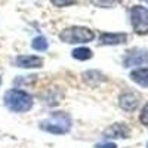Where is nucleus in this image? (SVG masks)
Wrapping results in <instances>:
<instances>
[{"mask_svg":"<svg viewBox=\"0 0 148 148\" xmlns=\"http://www.w3.org/2000/svg\"><path fill=\"white\" fill-rule=\"evenodd\" d=\"M3 102L14 113H27L34 105L33 96L21 89H9L3 96Z\"/></svg>","mask_w":148,"mask_h":148,"instance_id":"nucleus-1","label":"nucleus"},{"mask_svg":"<svg viewBox=\"0 0 148 148\" xmlns=\"http://www.w3.org/2000/svg\"><path fill=\"white\" fill-rule=\"evenodd\" d=\"M71 126H73L71 117L67 113H62V111H53L47 119L40 121V129L53 135H65L70 132Z\"/></svg>","mask_w":148,"mask_h":148,"instance_id":"nucleus-2","label":"nucleus"},{"mask_svg":"<svg viewBox=\"0 0 148 148\" xmlns=\"http://www.w3.org/2000/svg\"><path fill=\"white\" fill-rule=\"evenodd\" d=\"M95 39V33L88 27L73 25L64 28L59 33V40L67 45H80V43H89Z\"/></svg>","mask_w":148,"mask_h":148,"instance_id":"nucleus-3","label":"nucleus"},{"mask_svg":"<svg viewBox=\"0 0 148 148\" xmlns=\"http://www.w3.org/2000/svg\"><path fill=\"white\" fill-rule=\"evenodd\" d=\"M130 22L136 34H148V9L145 6H133L130 9Z\"/></svg>","mask_w":148,"mask_h":148,"instance_id":"nucleus-4","label":"nucleus"},{"mask_svg":"<svg viewBox=\"0 0 148 148\" xmlns=\"http://www.w3.org/2000/svg\"><path fill=\"white\" fill-rule=\"evenodd\" d=\"M104 138L105 139H120V138H129L130 129L125 123H114L113 126H110L104 130Z\"/></svg>","mask_w":148,"mask_h":148,"instance_id":"nucleus-5","label":"nucleus"},{"mask_svg":"<svg viewBox=\"0 0 148 148\" xmlns=\"http://www.w3.org/2000/svg\"><path fill=\"white\" fill-rule=\"evenodd\" d=\"M15 67L19 68H42L43 67V58L36 55H18L14 59Z\"/></svg>","mask_w":148,"mask_h":148,"instance_id":"nucleus-6","label":"nucleus"},{"mask_svg":"<svg viewBox=\"0 0 148 148\" xmlns=\"http://www.w3.org/2000/svg\"><path fill=\"white\" fill-rule=\"evenodd\" d=\"M119 105H120L121 110H125V111H135L138 108V105H139V96L132 93V92H126V93L120 95Z\"/></svg>","mask_w":148,"mask_h":148,"instance_id":"nucleus-7","label":"nucleus"},{"mask_svg":"<svg viewBox=\"0 0 148 148\" xmlns=\"http://www.w3.org/2000/svg\"><path fill=\"white\" fill-rule=\"evenodd\" d=\"M127 40V34L126 33H102L99 36V42L101 45H121L126 43Z\"/></svg>","mask_w":148,"mask_h":148,"instance_id":"nucleus-8","label":"nucleus"},{"mask_svg":"<svg viewBox=\"0 0 148 148\" xmlns=\"http://www.w3.org/2000/svg\"><path fill=\"white\" fill-rule=\"evenodd\" d=\"M148 62V52L145 51H133L129 52V55L125 59V67L130 65H142Z\"/></svg>","mask_w":148,"mask_h":148,"instance_id":"nucleus-9","label":"nucleus"},{"mask_svg":"<svg viewBox=\"0 0 148 148\" xmlns=\"http://www.w3.org/2000/svg\"><path fill=\"white\" fill-rule=\"evenodd\" d=\"M130 80L142 88H148V68H136L130 73Z\"/></svg>","mask_w":148,"mask_h":148,"instance_id":"nucleus-10","label":"nucleus"},{"mask_svg":"<svg viewBox=\"0 0 148 148\" xmlns=\"http://www.w3.org/2000/svg\"><path fill=\"white\" fill-rule=\"evenodd\" d=\"M83 80L88 83L89 86H98L99 83H102L105 80V77L102 76V74L99 71H95V70H89L83 73Z\"/></svg>","mask_w":148,"mask_h":148,"instance_id":"nucleus-11","label":"nucleus"},{"mask_svg":"<svg viewBox=\"0 0 148 148\" xmlns=\"http://www.w3.org/2000/svg\"><path fill=\"white\" fill-rule=\"evenodd\" d=\"M71 56L74 59H79V61H88L93 56V53L89 47H77L71 52Z\"/></svg>","mask_w":148,"mask_h":148,"instance_id":"nucleus-12","label":"nucleus"},{"mask_svg":"<svg viewBox=\"0 0 148 148\" xmlns=\"http://www.w3.org/2000/svg\"><path fill=\"white\" fill-rule=\"evenodd\" d=\"M47 46H49V42L46 40V37H43V36L34 37L33 42H31V47L34 49V51H37V52H45L47 49Z\"/></svg>","mask_w":148,"mask_h":148,"instance_id":"nucleus-13","label":"nucleus"},{"mask_svg":"<svg viewBox=\"0 0 148 148\" xmlns=\"http://www.w3.org/2000/svg\"><path fill=\"white\" fill-rule=\"evenodd\" d=\"M51 3L56 8H67L71 5H76L77 0H51Z\"/></svg>","mask_w":148,"mask_h":148,"instance_id":"nucleus-14","label":"nucleus"},{"mask_svg":"<svg viewBox=\"0 0 148 148\" xmlns=\"http://www.w3.org/2000/svg\"><path fill=\"white\" fill-rule=\"evenodd\" d=\"M90 2L96 6H101V8H110V6H113L117 0H90Z\"/></svg>","mask_w":148,"mask_h":148,"instance_id":"nucleus-15","label":"nucleus"},{"mask_svg":"<svg viewBox=\"0 0 148 148\" xmlns=\"http://www.w3.org/2000/svg\"><path fill=\"white\" fill-rule=\"evenodd\" d=\"M139 120H141L142 125L148 126V104L142 108V111H141V116H139Z\"/></svg>","mask_w":148,"mask_h":148,"instance_id":"nucleus-16","label":"nucleus"},{"mask_svg":"<svg viewBox=\"0 0 148 148\" xmlns=\"http://www.w3.org/2000/svg\"><path fill=\"white\" fill-rule=\"evenodd\" d=\"M95 148H117V145L113 142H107V144H98L95 145Z\"/></svg>","mask_w":148,"mask_h":148,"instance_id":"nucleus-17","label":"nucleus"},{"mask_svg":"<svg viewBox=\"0 0 148 148\" xmlns=\"http://www.w3.org/2000/svg\"><path fill=\"white\" fill-rule=\"evenodd\" d=\"M0 86H2V77H0Z\"/></svg>","mask_w":148,"mask_h":148,"instance_id":"nucleus-18","label":"nucleus"},{"mask_svg":"<svg viewBox=\"0 0 148 148\" xmlns=\"http://www.w3.org/2000/svg\"><path fill=\"white\" fill-rule=\"evenodd\" d=\"M147 148H148V144H147Z\"/></svg>","mask_w":148,"mask_h":148,"instance_id":"nucleus-19","label":"nucleus"}]
</instances>
